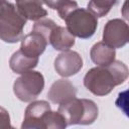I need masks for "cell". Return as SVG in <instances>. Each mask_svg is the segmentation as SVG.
<instances>
[{
    "mask_svg": "<svg viewBox=\"0 0 129 129\" xmlns=\"http://www.w3.org/2000/svg\"><path fill=\"white\" fill-rule=\"evenodd\" d=\"M128 75L127 66L120 60H115L109 66L89 70L84 77V86L92 94L103 97L110 94L116 86L123 84Z\"/></svg>",
    "mask_w": 129,
    "mask_h": 129,
    "instance_id": "1",
    "label": "cell"
},
{
    "mask_svg": "<svg viewBox=\"0 0 129 129\" xmlns=\"http://www.w3.org/2000/svg\"><path fill=\"white\" fill-rule=\"evenodd\" d=\"M57 112L62 115L68 125H91L99 115L98 106L94 101L78 98L59 105Z\"/></svg>",
    "mask_w": 129,
    "mask_h": 129,
    "instance_id": "2",
    "label": "cell"
},
{
    "mask_svg": "<svg viewBox=\"0 0 129 129\" xmlns=\"http://www.w3.org/2000/svg\"><path fill=\"white\" fill-rule=\"evenodd\" d=\"M26 19L18 12L15 4L5 3L0 14V39L7 43H16L23 38Z\"/></svg>",
    "mask_w": 129,
    "mask_h": 129,
    "instance_id": "3",
    "label": "cell"
},
{
    "mask_svg": "<svg viewBox=\"0 0 129 129\" xmlns=\"http://www.w3.org/2000/svg\"><path fill=\"white\" fill-rule=\"evenodd\" d=\"M64 21L69 32L82 39L92 37L98 27V18L86 8L77 7L69 13Z\"/></svg>",
    "mask_w": 129,
    "mask_h": 129,
    "instance_id": "4",
    "label": "cell"
},
{
    "mask_svg": "<svg viewBox=\"0 0 129 129\" xmlns=\"http://www.w3.org/2000/svg\"><path fill=\"white\" fill-rule=\"evenodd\" d=\"M44 77L37 71L21 74L13 84L14 95L22 102H33L43 91Z\"/></svg>",
    "mask_w": 129,
    "mask_h": 129,
    "instance_id": "5",
    "label": "cell"
},
{
    "mask_svg": "<svg viewBox=\"0 0 129 129\" xmlns=\"http://www.w3.org/2000/svg\"><path fill=\"white\" fill-rule=\"evenodd\" d=\"M129 39L128 24L120 19L114 18L109 20L103 30V42L112 48H121L127 44Z\"/></svg>",
    "mask_w": 129,
    "mask_h": 129,
    "instance_id": "6",
    "label": "cell"
},
{
    "mask_svg": "<svg viewBox=\"0 0 129 129\" xmlns=\"http://www.w3.org/2000/svg\"><path fill=\"white\" fill-rule=\"evenodd\" d=\"M50 110V105L46 101L31 102L25 109L21 129H45L44 115Z\"/></svg>",
    "mask_w": 129,
    "mask_h": 129,
    "instance_id": "7",
    "label": "cell"
},
{
    "mask_svg": "<svg viewBox=\"0 0 129 129\" xmlns=\"http://www.w3.org/2000/svg\"><path fill=\"white\" fill-rule=\"evenodd\" d=\"M55 72L63 77H72L78 74L83 68V58L79 52L74 50H66L60 52L54 59Z\"/></svg>",
    "mask_w": 129,
    "mask_h": 129,
    "instance_id": "8",
    "label": "cell"
},
{
    "mask_svg": "<svg viewBox=\"0 0 129 129\" xmlns=\"http://www.w3.org/2000/svg\"><path fill=\"white\" fill-rule=\"evenodd\" d=\"M77 96V88L75 85L66 79H60L55 81L49 88L47 92L48 100L57 105L64 104Z\"/></svg>",
    "mask_w": 129,
    "mask_h": 129,
    "instance_id": "9",
    "label": "cell"
},
{
    "mask_svg": "<svg viewBox=\"0 0 129 129\" xmlns=\"http://www.w3.org/2000/svg\"><path fill=\"white\" fill-rule=\"evenodd\" d=\"M47 40L37 32L31 31L21 39L20 50L31 57H39L47 46Z\"/></svg>",
    "mask_w": 129,
    "mask_h": 129,
    "instance_id": "10",
    "label": "cell"
},
{
    "mask_svg": "<svg viewBox=\"0 0 129 129\" xmlns=\"http://www.w3.org/2000/svg\"><path fill=\"white\" fill-rule=\"evenodd\" d=\"M15 7L26 20L36 22L47 15V11L40 1H16Z\"/></svg>",
    "mask_w": 129,
    "mask_h": 129,
    "instance_id": "11",
    "label": "cell"
},
{
    "mask_svg": "<svg viewBox=\"0 0 129 129\" xmlns=\"http://www.w3.org/2000/svg\"><path fill=\"white\" fill-rule=\"evenodd\" d=\"M90 56L92 61L96 63L97 67H105L116 60V51L103 41H99L92 46Z\"/></svg>",
    "mask_w": 129,
    "mask_h": 129,
    "instance_id": "12",
    "label": "cell"
},
{
    "mask_svg": "<svg viewBox=\"0 0 129 129\" xmlns=\"http://www.w3.org/2000/svg\"><path fill=\"white\" fill-rule=\"evenodd\" d=\"M48 42L55 50L66 51L75 45V37L66 27L56 25L49 35Z\"/></svg>",
    "mask_w": 129,
    "mask_h": 129,
    "instance_id": "13",
    "label": "cell"
},
{
    "mask_svg": "<svg viewBox=\"0 0 129 129\" xmlns=\"http://www.w3.org/2000/svg\"><path fill=\"white\" fill-rule=\"evenodd\" d=\"M38 60V57L28 56L19 49L11 55L9 59V67L14 73L21 75L29 71H32L37 66Z\"/></svg>",
    "mask_w": 129,
    "mask_h": 129,
    "instance_id": "14",
    "label": "cell"
},
{
    "mask_svg": "<svg viewBox=\"0 0 129 129\" xmlns=\"http://www.w3.org/2000/svg\"><path fill=\"white\" fill-rule=\"evenodd\" d=\"M43 4H45L46 6L50 7L53 10H56L59 17L64 20L66 17L69 15L70 12H72L74 9H76L78 7V3L76 1H69V0H64V1H45L42 2Z\"/></svg>",
    "mask_w": 129,
    "mask_h": 129,
    "instance_id": "15",
    "label": "cell"
},
{
    "mask_svg": "<svg viewBox=\"0 0 129 129\" xmlns=\"http://www.w3.org/2000/svg\"><path fill=\"white\" fill-rule=\"evenodd\" d=\"M117 3V1H90L88 3V8L87 10H89L94 16L98 17H103L106 14H108V12L111 10V8Z\"/></svg>",
    "mask_w": 129,
    "mask_h": 129,
    "instance_id": "16",
    "label": "cell"
},
{
    "mask_svg": "<svg viewBox=\"0 0 129 129\" xmlns=\"http://www.w3.org/2000/svg\"><path fill=\"white\" fill-rule=\"evenodd\" d=\"M44 124L45 129H66L68 126L62 115L58 112H53L51 110L45 113Z\"/></svg>",
    "mask_w": 129,
    "mask_h": 129,
    "instance_id": "17",
    "label": "cell"
},
{
    "mask_svg": "<svg viewBox=\"0 0 129 129\" xmlns=\"http://www.w3.org/2000/svg\"><path fill=\"white\" fill-rule=\"evenodd\" d=\"M57 24L52 20V19H49V18H42L38 21H36L33 25V28H32V31L34 32H37L39 33L40 35H42L48 42V38H49V35L51 33V31L53 30V28L56 26Z\"/></svg>",
    "mask_w": 129,
    "mask_h": 129,
    "instance_id": "18",
    "label": "cell"
},
{
    "mask_svg": "<svg viewBox=\"0 0 129 129\" xmlns=\"http://www.w3.org/2000/svg\"><path fill=\"white\" fill-rule=\"evenodd\" d=\"M10 116L6 109L0 107V129H10Z\"/></svg>",
    "mask_w": 129,
    "mask_h": 129,
    "instance_id": "19",
    "label": "cell"
},
{
    "mask_svg": "<svg viewBox=\"0 0 129 129\" xmlns=\"http://www.w3.org/2000/svg\"><path fill=\"white\" fill-rule=\"evenodd\" d=\"M5 3H6V1H0V14L2 13V11H3V9H4Z\"/></svg>",
    "mask_w": 129,
    "mask_h": 129,
    "instance_id": "20",
    "label": "cell"
},
{
    "mask_svg": "<svg viewBox=\"0 0 129 129\" xmlns=\"http://www.w3.org/2000/svg\"><path fill=\"white\" fill-rule=\"evenodd\" d=\"M10 129H15V128H14V127H13V126H12V127H11V128H10Z\"/></svg>",
    "mask_w": 129,
    "mask_h": 129,
    "instance_id": "21",
    "label": "cell"
}]
</instances>
